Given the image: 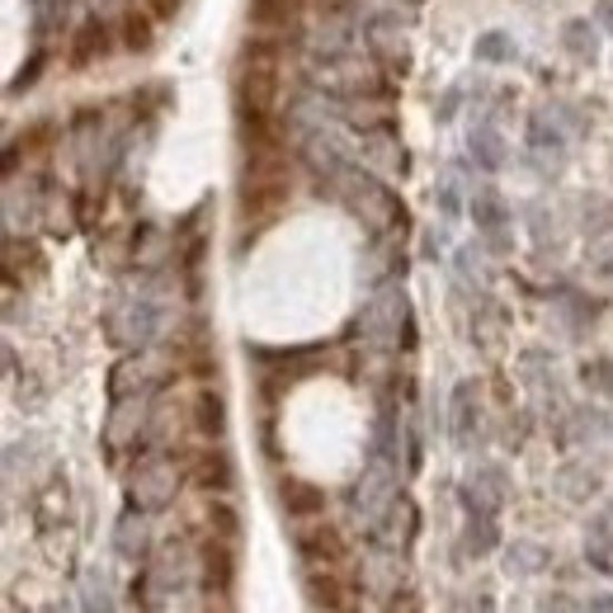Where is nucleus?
I'll use <instances>...</instances> for the list:
<instances>
[{
	"mask_svg": "<svg viewBox=\"0 0 613 613\" xmlns=\"http://www.w3.org/2000/svg\"><path fill=\"white\" fill-rule=\"evenodd\" d=\"M330 189L340 194V199L349 204V212H354V217H364L368 227L387 231V227H397V223H402V204H397V194H392V189L378 180V175H368V170H359V166H345V170L330 180Z\"/></svg>",
	"mask_w": 613,
	"mask_h": 613,
	"instance_id": "f257e3e1",
	"label": "nucleus"
},
{
	"mask_svg": "<svg viewBox=\"0 0 613 613\" xmlns=\"http://www.w3.org/2000/svg\"><path fill=\"white\" fill-rule=\"evenodd\" d=\"M180 482H185V472H180V463H175V453L151 448L128 472V501H132V510H147V514L166 510L175 501V491H180Z\"/></svg>",
	"mask_w": 613,
	"mask_h": 613,
	"instance_id": "f03ea898",
	"label": "nucleus"
},
{
	"mask_svg": "<svg viewBox=\"0 0 613 613\" xmlns=\"http://www.w3.org/2000/svg\"><path fill=\"white\" fill-rule=\"evenodd\" d=\"M402 322H406V298L397 288H383L378 298L364 307V335L373 345H397L402 340Z\"/></svg>",
	"mask_w": 613,
	"mask_h": 613,
	"instance_id": "7ed1b4c3",
	"label": "nucleus"
},
{
	"mask_svg": "<svg viewBox=\"0 0 613 613\" xmlns=\"http://www.w3.org/2000/svg\"><path fill=\"white\" fill-rule=\"evenodd\" d=\"M109 48H113V29H109V19L90 14V19H81V24H76L67 57H71V67H76V71H86V67H95V62H105Z\"/></svg>",
	"mask_w": 613,
	"mask_h": 613,
	"instance_id": "20e7f679",
	"label": "nucleus"
},
{
	"mask_svg": "<svg viewBox=\"0 0 613 613\" xmlns=\"http://www.w3.org/2000/svg\"><path fill=\"white\" fill-rule=\"evenodd\" d=\"M156 322H161V307L156 303H128L123 312H113V340L118 345H147L151 335H156Z\"/></svg>",
	"mask_w": 613,
	"mask_h": 613,
	"instance_id": "39448f33",
	"label": "nucleus"
},
{
	"mask_svg": "<svg viewBox=\"0 0 613 613\" xmlns=\"http://www.w3.org/2000/svg\"><path fill=\"white\" fill-rule=\"evenodd\" d=\"M298 552H303V562H312V566H335L345 557V543H340V533H335L330 524H312V528H298Z\"/></svg>",
	"mask_w": 613,
	"mask_h": 613,
	"instance_id": "423d86ee",
	"label": "nucleus"
},
{
	"mask_svg": "<svg viewBox=\"0 0 613 613\" xmlns=\"http://www.w3.org/2000/svg\"><path fill=\"white\" fill-rule=\"evenodd\" d=\"M194 482H199L208 496H227V491L236 486V467L223 448H204L199 458H194Z\"/></svg>",
	"mask_w": 613,
	"mask_h": 613,
	"instance_id": "0eeeda50",
	"label": "nucleus"
},
{
	"mask_svg": "<svg viewBox=\"0 0 613 613\" xmlns=\"http://www.w3.org/2000/svg\"><path fill=\"white\" fill-rule=\"evenodd\" d=\"M307 600H312L316 609H326V613H345V609H349V590H345V581L335 576V571L312 566V571H307Z\"/></svg>",
	"mask_w": 613,
	"mask_h": 613,
	"instance_id": "6e6552de",
	"label": "nucleus"
},
{
	"mask_svg": "<svg viewBox=\"0 0 613 613\" xmlns=\"http://www.w3.org/2000/svg\"><path fill=\"white\" fill-rule=\"evenodd\" d=\"M477 425H482L477 383H458V392H453V439L467 448L472 439H477Z\"/></svg>",
	"mask_w": 613,
	"mask_h": 613,
	"instance_id": "1a4fd4ad",
	"label": "nucleus"
},
{
	"mask_svg": "<svg viewBox=\"0 0 613 613\" xmlns=\"http://www.w3.org/2000/svg\"><path fill=\"white\" fill-rule=\"evenodd\" d=\"M279 501L293 520H316V514L326 510V491L312 486V482H298V477H284L279 482Z\"/></svg>",
	"mask_w": 613,
	"mask_h": 613,
	"instance_id": "9d476101",
	"label": "nucleus"
},
{
	"mask_svg": "<svg viewBox=\"0 0 613 613\" xmlns=\"http://www.w3.org/2000/svg\"><path fill=\"white\" fill-rule=\"evenodd\" d=\"M231 581H236L231 547H227V538H212L204 547V590H208V595H227Z\"/></svg>",
	"mask_w": 613,
	"mask_h": 613,
	"instance_id": "9b49d317",
	"label": "nucleus"
},
{
	"mask_svg": "<svg viewBox=\"0 0 613 613\" xmlns=\"http://www.w3.org/2000/svg\"><path fill=\"white\" fill-rule=\"evenodd\" d=\"M147 387H151L147 359H123V364L113 368V378H109V392H113V402H128V397H147Z\"/></svg>",
	"mask_w": 613,
	"mask_h": 613,
	"instance_id": "f8f14e48",
	"label": "nucleus"
},
{
	"mask_svg": "<svg viewBox=\"0 0 613 613\" xmlns=\"http://www.w3.org/2000/svg\"><path fill=\"white\" fill-rule=\"evenodd\" d=\"M562 48L576 57V62H595V57H600L595 24H590V19H566V24H562Z\"/></svg>",
	"mask_w": 613,
	"mask_h": 613,
	"instance_id": "ddd939ff",
	"label": "nucleus"
},
{
	"mask_svg": "<svg viewBox=\"0 0 613 613\" xmlns=\"http://www.w3.org/2000/svg\"><path fill=\"white\" fill-rule=\"evenodd\" d=\"M194 429L204 434V439H217V434L227 429V402L217 397V392H199V397H194Z\"/></svg>",
	"mask_w": 613,
	"mask_h": 613,
	"instance_id": "4468645a",
	"label": "nucleus"
},
{
	"mask_svg": "<svg viewBox=\"0 0 613 613\" xmlns=\"http://www.w3.org/2000/svg\"><path fill=\"white\" fill-rule=\"evenodd\" d=\"M467 151H472V161H477V170H501L505 161V142H501V132L496 128H472L467 132Z\"/></svg>",
	"mask_w": 613,
	"mask_h": 613,
	"instance_id": "2eb2a0df",
	"label": "nucleus"
},
{
	"mask_svg": "<svg viewBox=\"0 0 613 613\" xmlns=\"http://www.w3.org/2000/svg\"><path fill=\"white\" fill-rule=\"evenodd\" d=\"M142 514H147V510H128L123 520H118V528H113V547L123 552V557H142V552H147V538H151V533H147V520H142Z\"/></svg>",
	"mask_w": 613,
	"mask_h": 613,
	"instance_id": "dca6fc26",
	"label": "nucleus"
},
{
	"mask_svg": "<svg viewBox=\"0 0 613 613\" xmlns=\"http://www.w3.org/2000/svg\"><path fill=\"white\" fill-rule=\"evenodd\" d=\"M472 217H477V227L491 236V241H501V231L510 223V212H505V199L496 189H482L477 199H472Z\"/></svg>",
	"mask_w": 613,
	"mask_h": 613,
	"instance_id": "f3484780",
	"label": "nucleus"
},
{
	"mask_svg": "<svg viewBox=\"0 0 613 613\" xmlns=\"http://www.w3.org/2000/svg\"><path fill=\"white\" fill-rule=\"evenodd\" d=\"M472 57H477V62H496V67H501V62H514V57H520V43H514L505 29H491V33L477 38Z\"/></svg>",
	"mask_w": 613,
	"mask_h": 613,
	"instance_id": "a211bd4d",
	"label": "nucleus"
},
{
	"mask_svg": "<svg viewBox=\"0 0 613 613\" xmlns=\"http://www.w3.org/2000/svg\"><path fill=\"white\" fill-rule=\"evenodd\" d=\"M123 43H128L132 52H147V48H151V19H147V14H128V19H123Z\"/></svg>",
	"mask_w": 613,
	"mask_h": 613,
	"instance_id": "6ab92c4d",
	"label": "nucleus"
},
{
	"mask_svg": "<svg viewBox=\"0 0 613 613\" xmlns=\"http://www.w3.org/2000/svg\"><path fill=\"white\" fill-rule=\"evenodd\" d=\"M208 524H212V538H236V510L231 505H223V501H217L212 510H208Z\"/></svg>",
	"mask_w": 613,
	"mask_h": 613,
	"instance_id": "aec40b11",
	"label": "nucleus"
},
{
	"mask_svg": "<svg viewBox=\"0 0 613 613\" xmlns=\"http://www.w3.org/2000/svg\"><path fill=\"white\" fill-rule=\"evenodd\" d=\"M595 19L604 33H613V0H595Z\"/></svg>",
	"mask_w": 613,
	"mask_h": 613,
	"instance_id": "412c9836",
	"label": "nucleus"
},
{
	"mask_svg": "<svg viewBox=\"0 0 613 613\" xmlns=\"http://www.w3.org/2000/svg\"><path fill=\"white\" fill-rule=\"evenodd\" d=\"M595 274H604V279H613V246H604L595 255Z\"/></svg>",
	"mask_w": 613,
	"mask_h": 613,
	"instance_id": "4be33fe9",
	"label": "nucleus"
},
{
	"mask_svg": "<svg viewBox=\"0 0 613 613\" xmlns=\"http://www.w3.org/2000/svg\"><path fill=\"white\" fill-rule=\"evenodd\" d=\"M547 613H576V609H571V600H566V595H557V600L547 604Z\"/></svg>",
	"mask_w": 613,
	"mask_h": 613,
	"instance_id": "5701e85b",
	"label": "nucleus"
},
{
	"mask_svg": "<svg viewBox=\"0 0 613 613\" xmlns=\"http://www.w3.org/2000/svg\"><path fill=\"white\" fill-rule=\"evenodd\" d=\"M590 613H613V600L604 595V600H595V604H590Z\"/></svg>",
	"mask_w": 613,
	"mask_h": 613,
	"instance_id": "b1692460",
	"label": "nucleus"
}]
</instances>
